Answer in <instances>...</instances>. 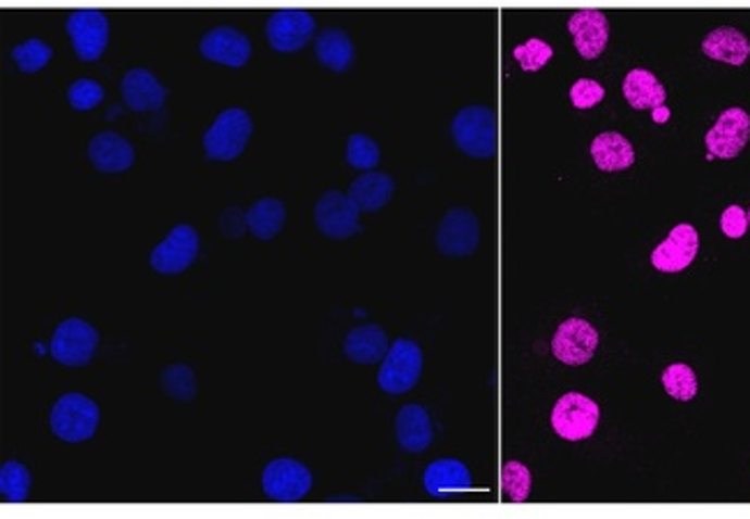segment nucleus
<instances>
[{"label": "nucleus", "mask_w": 750, "mask_h": 519, "mask_svg": "<svg viewBox=\"0 0 750 519\" xmlns=\"http://www.w3.org/2000/svg\"><path fill=\"white\" fill-rule=\"evenodd\" d=\"M88 160L102 174L127 172L135 164V148L118 132H100L88 143Z\"/></svg>", "instance_id": "obj_19"}, {"label": "nucleus", "mask_w": 750, "mask_h": 519, "mask_svg": "<svg viewBox=\"0 0 750 519\" xmlns=\"http://www.w3.org/2000/svg\"><path fill=\"white\" fill-rule=\"evenodd\" d=\"M423 372V351L411 340H396L382 363L377 383L390 395H404L414 391Z\"/></svg>", "instance_id": "obj_4"}, {"label": "nucleus", "mask_w": 750, "mask_h": 519, "mask_svg": "<svg viewBox=\"0 0 750 519\" xmlns=\"http://www.w3.org/2000/svg\"><path fill=\"white\" fill-rule=\"evenodd\" d=\"M382 160V151H379V143L374 141L372 137L363 135V132H355L349 137L347 141V162L353 169H361V172H372L374 166L379 164Z\"/></svg>", "instance_id": "obj_31"}, {"label": "nucleus", "mask_w": 750, "mask_h": 519, "mask_svg": "<svg viewBox=\"0 0 750 519\" xmlns=\"http://www.w3.org/2000/svg\"><path fill=\"white\" fill-rule=\"evenodd\" d=\"M314 53H316L318 63H322L324 67H328L333 72H345L353 63L355 49H353L351 37L345 30L326 28L322 35L316 37Z\"/></svg>", "instance_id": "obj_27"}, {"label": "nucleus", "mask_w": 750, "mask_h": 519, "mask_svg": "<svg viewBox=\"0 0 750 519\" xmlns=\"http://www.w3.org/2000/svg\"><path fill=\"white\" fill-rule=\"evenodd\" d=\"M49 425L59 439L67 443H82L96 434L100 425V409L90 397L82 393H67L53 404Z\"/></svg>", "instance_id": "obj_3"}, {"label": "nucleus", "mask_w": 750, "mask_h": 519, "mask_svg": "<svg viewBox=\"0 0 750 519\" xmlns=\"http://www.w3.org/2000/svg\"><path fill=\"white\" fill-rule=\"evenodd\" d=\"M704 141H707L711 157H721V160L737 157L746 148V143L750 141V116L739 106L723 111L716 125L707 132Z\"/></svg>", "instance_id": "obj_14"}, {"label": "nucleus", "mask_w": 750, "mask_h": 519, "mask_svg": "<svg viewBox=\"0 0 750 519\" xmlns=\"http://www.w3.org/2000/svg\"><path fill=\"white\" fill-rule=\"evenodd\" d=\"M515 59L520 61L522 69H527V72H536L540 67H546L548 61L554 55L552 47L548 42H542L538 40V37H532V40H527V45H522L513 51Z\"/></svg>", "instance_id": "obj_35"}, {"label": "nucleus", "mask_w": 750, "mask_h": 519, "mask_svg": "<svg viewBox=\"0 0 750 519\" xmlns=\"http://www.w3.org/2000/svg\"><path fill=\"white\" fill-rule=\"evenodd\" d=\"M121 92L125 104L137 111V114H143V111H158L166 100V88L153 77V74L141 67H135L125 74L121 81Z\"/></svg>", "instance_id": "obj_20"}, {"label": "nucleus", "mask_w": 750, "mask_h": 519, "mask_svg": "<svg viewBox=\"0 0 750 519\" xmlns=\"http://www.w3.org/2000/svg\"><path fill=\"white\" fill-rule=\"evenodd\" d=\"M264 494L279 504H293L312 490V473L305 465L291 457H277L268 461L261 476Z\"/></svg>", "instance_id": "obj_6"}, {"label": "nucleus", "mask_w": 750, "mask_h": 519, "mask_svg": "<svg viewBox=\"0 0 750 519\" xmlns=\"http://www.w3.org/2000/svg\"><path fill=\"white\" fill-rule=\"evenodd\" d=\"M598 346V330L579 317L561 324L552 338V354L564 365H585L593 358Z\"/></svg>", "instance_id": "obj_13"}, {"label": "nucleus", "mask_w": 750, "mask_h": 519, "mask_svg": "<svg viewBox=\"0 0 750 519\" xmlns=\"http://www.w3.org/2000/svg\"><path fill=\"white\" fill-rule=\"evenodd\" d=\"M392 192H396V180H392L384 172H365L363 176L355 178L349 188V199L361 211L377 213L390 201Z\"/></svg>", "instance_id": "obj_24"}, {"label": "nucleus", "mask_w": 750, "mask_h": 519, "mask_svg": "<svg viewBox=\"0 0 750 519\" xmlns=\"http://www.w3.org/2000/svg\"><path fill=\"white\" fill-rule=\"evenodd\" d=\"M571 102L575 109H591L605 98V88L593 79H577L571 86Z\"/></svg>", "instance_id": "obj_37"}, {"label": "nucleus", "mask_w": 750, "mask_h": 519, "mask_svg": "<svg viewBox=\"0 0 750 519\" xmlns=\"http://www.w3.org/2000/svg\"><path fill=\"white\" fill-rule=\"evenodd\" d=\"M287 208L285 203L273 197H264L252 203V208L246 213V225L259 240H273L285 227Z\"/></svg>", "instance_id": "obj_28"}, {"label": "nucleus", "mask_w": 750, "mask_h": 519, "mask_svg": "<svg viewBox=\"0 0 750 519\" xmlns=\"http://www.w3.org/2000/svg\"><path fill=\"white\" fill-rule=\"evenodd\" d=\"M598 404L583 393H566L552 409V428L566 441L589 439L598 428Z\"/></svg>", "instance_id": "obj_7"}, {"label": "nucleus", "mask_w": 750, "mask_h": 519, "mask_svg": "<svg viewBox=\"0 0 750 519\" xmlns=\"http://www.w3.org/2000/svg\"><path fill=\"white\" fill-rule=\"evenodd\" d=\"M162 383H164L168 395L180 397V400H190L195 395V391H197L192 369L185 367V365H172V367H168L166 372H164V377H162Z\"/></svg>", "instance_id": "obj_36"}, {"label": "nucleus", "mask_w": 750, "mask_h": 519, "mask_svg": "<svg viewBox=\"0 0 750 519\" xmlns=\"http://www.w3.org/2000/svg\"><path fill=\"white\" fill-rule=\"evenodd\" d=\"M455 145L468 157L487 160L497 153V116L490 106H464L450 123Z\"/></svg>", "instance_id": "obj_1"}, {"label": "nucleus", "mask_w": 750, "mask_h": 519, "mask_svg": "<svg viewBox=\"0 0 750 519\" xmlns=\"http://www.w3.org/2000/svg\"><path fill=\"white\" fill-rule=\"evenodd\" d=\"M437 250L450 258L474 254L480 243V221L468 208H450L437 229Z\"/></svg>", "instance_id": "obj_8"}, {"label": "nucleus", "mask_w": 750, "mask_h": 519, "mask_svg": "<svg viewBox=\"0 0 750 519\" xmlns=\"http://www.w3.org/2000/svg\"><path fill=\"white\" fill-rule=\"evenodd\" d=\"M98 342H100V336L96 328L79 317H70L53 330L49 351L53 360H59L61 365L82 367L96 356Z\"/></svg>", "instance_id": "obj_5"}, {"label": "nucleus", "mask_w": 750, "mask_h": 519, "mask_svg": "<svg viewBox=\"0 0 750 519\" xmlns=\"http://www.w3.org/2000/svg\"><path fill=\"white\" fill-rule=\"evenodd\" d=\"M396 434L400 448L407 453H425L433 446V420L421 404H407L396 418Z\"/></svg>", "instance_id": "obj_21"}, {"label": "nucleus", "mask_w": 750, "mask_h": 519, "mask_svg": "<svg viewBox=\"0 0 750 519\" xmlns=\"http://www.w3.org/2000/svg\"><path fill=\"white\" fill-rule=\"evenodd\" d=\"M423 488L429 496L450 498L472 490V473H468V469L460 459L443 457L433 461V465H427L423 473Z\"/></svg>", "instance_id": "obj_18"}, {"label": "nucleus", "mask_w": 750, "mask_h": 519, "mask_svg": "<svg viewBox=\"0 0 750 519\" xmlns=\"http://www.w3.org/2000/svg\"><path fill=\"white\" fill-rule=\"evenodd\" d=\"M104 100V88L92 79H77L67 88V102L77 111L96 109Z\"/></svg>", "instance_id": "obj_34"}, {"label": "nucleus", "mask_w": 750, "mask_h": 519, "mask_svg": "<svg viewBox=\"0 0 750 519\" xmlns=\"http://www.w3.org/2000/svg\"><path fill=\"white\" fill-rule=\"evenodd\" d=\"M589 151L600 172H624L635 162L633 143L622 132H600Z\"/></svg>", "instance_id": "obj_25"}, {"label": "nucleus", "mask_w": 750, "mask_h": 519, "mask_svg": "<svg viewBox=\"0 0 750 519\" xmlns=\"http://www.w3.org/2000/svg\"><path fill=\"white\" fill-rule=\"evenodd\" d=\"M74 51L82 61H98L109 45V22L100 10H77L65 22Z\"/></svg>", "instance_id": "obj_10"}, {"label": "nucleus", "mask_w": 750, "mask_h": 519, "mask_svg": "<svg viewBox=\"0 0 750 519\" xmlns=\"http://www.w3.org/2000/svg\"><path fill=\"white\" fill-rule=\"evenodd\" d=\"M702 51L714 61H721L727 65H743L750 59V40L741 30L733 26H723V28L711 30L704 37Z\"/></svg>", "instance_id": "obj_23"}, {"label": "nucleus", "mask_w": 750, "mask_h": 519, "mask_svg": "<svg viewBox=\"0 0 750 519\" xmlns=\"http://www.w3.org/2000/svg\"><path fill=\"white\" fill-rule=\"evenodd\" d=\"M655 114H659V116H655V118H659V121H665V118H667V114H670V111H667V109H655Z\"/></svg>", "instance_id": "obj_39"}, {"label": "nucleus", "mask_w": 750, "mask_h": 519, "mask_svg": "<svg viewBox=\"0 0 750 519\" xmlns=\"http://www.w3.org/2000/svg\"><path fill=\"white\" fill-rule=\"evenodd\" d=\"M388 336L377 324H363L349 330L345 340V354L359 365H374L388 354Z\"/></svg>", "instance_id": "obj_22"}, {"label": "nucleus", "mask_w": 750, "mask_h": 519, "mask_svg": "<svg viewBox=\"0 0 750 519\" xmlns=\"http://www.w3.org/2000/svg\"><path fill=\"white\" fill-rule=\"evenodd\" d=\"M201 55L213 63L242 67L252 59V42L232 26H220L201 37Z\"/></svg>", "instance_id": "obj_17"}, {"label": "nucleus", "mask_w": 750, "mask_h": 519, "mask_svg": "<svg viewBox=\"0 0 750 519\" xmlns=\"http://www.w3.org/2000/svg\"><path fill=\"white\" fill-rule=\"evenodd\" d=\"M359 215L361 208L349 199V194L328 190L316 201L314 225L324 236L333 240H345L361 231Z\"/></svg>", "instance_id": "obj_9"}, {"label": "nucleus", "mask_w": 750, "mask_h": 519, "mask_svg": "<svg viewBox=\"0 0 750 519\" xmlns=\"http://www.w3.org/2000/svg\"><path fill=\"white\" fill-rule=\"evenodd\" d=\"M700 236L692 225H677L663 243L651 252V264L661 273H682L696 262Z\"/></svg>", "instance_id": "obj_15"}, {"label": "nucleus", "mask_w": 750, "mask_h": 519, "mask_svg": "<svg viewBox=\"0 0 750 519\" xmlns=\"http://www.w3.org/2000/svg\"><path fill=\"white\" fill-rule=\"evenodd\" d=\"M30 485H33V478L24 465H18V461L12 459L0 467V494H3L5 502H12V504L26 502L30 494Z\"/></svg>", "instance_id": "obj_29"}, {"label": "nucleus", "mask_w": 750, "mask_h": 519, "mask_svg": "<svg viewBox=\"0 0 750 519\" xmlns=\"http://www.w3.org/2000/svg\"><path fill=\"white\" fill-rule=\"evenodd\" d=\"M314 30H316L314 16L305 10H296V8L273 12L266 24L268 45L275 51H283V53L303 49L312 40Z\"/></svg>", "instance_id": "obj_11"}, {"label": "nucleus", "mask_w": 750, "mask_h": 519, "mask_svg": "<svg viewBox=\"0 0 750 519\" xmlns=\"http://www.w3.org/2000/svg\"><path fill=\"white\" fill-rule=\"evenodd\" d=\"M501 488L503 494L511 498V502H527V496L532 492V473L529 469L520 465V461H509L501 471Z\"/></svg>", "instance_id": "obj_33"}, {"label": "nucleus", "mask_w": 750, "mask_h": 519, "mask_svg": "<svg viewBox=\"0 0 750 519\" xmlns=\"http://www.w3.org/2000/svg\"><path fill=\"white\" fill-rule=\"evenodd\" d=\"M51 47L47 42H42L40 37H30L24 45H18L12 49V59L16 61L18 69L24 74H33V72H40L49 61H51Z\"/></svg>", "instance_id": "obj_32"}, {"label": "nucleus", "mask_w": 750, "mask_h": 519, "mask_svg": "<svg viewBox=\"0 0 750 519\" xmlns=\"http://www.w3.org/2000/svg\"><path fill=\"white\" fill-rule=\"evenodd\" d=\"M746 215H748V227H750V211H748V213H746Z\"/></svg>", "instance_id": "obj_40"}, {"label": "nucleus", "mask_w": 750, "mask_h": 519, "mask_svg": "<svg viewBox=\"0 0 750 519\" xmlns=\"http://www.w3.org/2000/svg\"><path fill=\"white\" fill-rule=\"evenodd\" d=\"M663 388L670 397L679 400V402H688L698 395V377H696V372H692V367H688L684 363L670 365L663 372Z\"/></svg>", "instance_id": "obj_30"}, {"label": "nucleus", "mask_w": 750, "mask_h": 519, "mask_svg": "<svg viewBox=\"0 0 750 519\" xmlns=\"http://www.w3.org/2000/svg\"><path fill=\"white\" fill-rule=\"evenodd\" d=\"M721 229L727 238H741L748 229V215L741 206H727L721 215Z\"/></svg>", "instance_id": "obj_38"}, {"label": "nucleus", "mask_w": 750, "mask_h": 519, "mask_svg": "<svg viewBox=\"0 0 750 519\" xmlns=\"http://www.w3.org/2000/svg\"><path fill=\"white\" fill-rule=\"evenodd\" d=\"M568 30L577 53L585 61L598 59L610 42V22L608 14L600 10H577L568 18Z\"/></svg>", "instance_id": "obj_16"}, {"label": "nucleus", "mask_w": 750, "mask_h": 519, "mask_svg": "<svg viewBox=\"0 0 750 519\" xmlns=\"http://www.w3.org/2000/svg\"><path fill=\"white\" fill-rule=\"evenodd\" d=\"M199 254V233L190 225H176L162 243L150 252V266L162 275H176L190 268Z\"/></svg>", "instance_id": "obj_12"}, {"label": "nucleus", "mask_w": 750, "mask_h": 519, "mask_svg": "<svg viewBox=\"0 0 750 519\" xmlns=\"http://www.w3.org/2000/svg\"><path fill=\"white\" fill-rule=\"evenodd\" d=\"M252 132L254 125L246 109H227L222 111L215 123L209 127V132L203 135V151L211 160L232 162L246 151Z\"/></svg>", "instance_id": "obj_2"}, {"label": "nucleus", "mask_w": 750, "mask_h": 519, "mask_svg": "<svg viewBox=\"0 0 750 519\" xmlns=\"http://www.w3.org/2000/svg\"><path fill=\"white\" fill-rule=\"evenodd\" d=\"M624 98L633 109H661L667 92L649 69H630L624 79Z\"/></svg>", "instance_id": "obj_26"}]
</instances>
